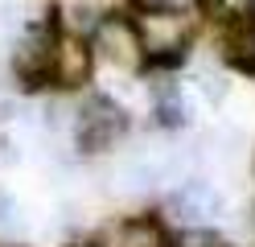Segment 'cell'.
Here are the masks:
<instances>
[{"mask_svg": "<svg viewBox=\"0 0 255 247\" xmlns=\"http://www.w3.org/2000/svg\"><path fill=\"white\" fill-rule=\"evenodd\" d=\"M136 33H140V49L152 62H177L185 58L189 41H194V16L185 8H140L136 16Z\"/></svg>", "mask_w": 255, "mask_h": 247, "instance_id": "obj_1", "label": "cell"}, {"mask_svg": "<svg viewBox=\"0 0 255 247\" xmlns=\"http://www.w3.org/2000/svg\"><path fill=\"white\" fill-rule=\"evenodd\" d=\"M189 161L181 148H140V153L124 157L116 165V173H111V181H116L120 194H148L156 186H169V181L185 177Z\"/></svg>", "mask_w": 255, "mask_h": 247, "instance_id": "obj_2", "label": "cell"}, {"mask_svg": "<svg viewBox=\"0 0 255 247\" xmlns=\"http://www.w3.org/2000/svg\"><path fill=\"white\" fill-rule=\"evenodd\" d=\"M91 49L103 54V62L120 66V70H136L144 62V49H140V33H136V21L128 16H99L91 29Z\"/></svg>", "mask_w": 255, "mask_h": 247, "instance_id": "obj_3", "label": "cell"}, {"mask_svg": "<svg viewBox=\"0 0 255 247\" xmlns=\"http://www.w3.org/2000/svg\"><path fill=\"white\" fill-rule=\"evenodd\" d=\"M124 111L111 103V99H91V103L78 107V120H74V136L83 144V153H103L124 136Z\"/></svg>", "mask_w": 255, "mask_h": 247, "instance_id": "obj_4", "label": "cell"}, {"mask_svg": "<svg viewBox=\"0 0 255 247\" xmlns=\"http://www.w3.org/2000/svg\"><path fill=\"white\" fill-rule=\"evenodd\" d=\"M169 219L173 223H181V227H210L222 219V194L210 186V181H185V186H177L169 194Z\"/></svg>", "mask_w": 255, "mask_h": 247, "instance_id": "obj_5", "label": "cell"}, {"mask_svg": "<svg viewBox=\"0 0 255 247\" xmlns=\"http://www.w3.org/2000/svg\"><path fill=\"white\" fill-rule=\"evenodd\" d=\"M50 78L58 82V87H83V82L91 78V45L87 37H78V33L62 29L54 37V58H50Z\"/></svg>", "mask_w": 255, "mask_h": 247, "instance_id": "obj_6", "label": "cell"}, {"mask_svg": "<svg viewBox=\"0 0 255 247\" xmlns=\"http://www.w3.org/2000/svg\"><path fill=\"white\" fill-rule=\"evenodd\" d=\"M54 29H29L25 37L17 41V49H12V70H17V78L25 82V87H37L41 78H50V58H54Z\"/></svg>", "mask_w": 255, "mask_h": 247, "instance_id": "obj_7", "label": "cell"}, {"mask_svg": "<svg viewBox=\"0 0 255 247\" xmlns=\"http://www.w3.org/2000/svg\"><path fill=\"white\" fill-rule=\"evenodd\" d=\"M107 247H165V231L152 219H132V223L111 231Z\"/></svg>", "mask_w": 255, "mask_h": 247, "instance_id": "obj_8", "label": "cell"}, {"mask_svg": "<svg viewBox=\"0 0 255 247\" xmlns=\"http://www.w3.org/2000/svg\"><path fill=\"white\" fill-rule=\"evenodd\" d=\"M152 95H156V115H161L165 124H181L185 120V103H181V87L177 82H156Z\"/></svg>", "mask_w": 255, "mask_h": 247, "instance_id": "obj_9", "label": "cell"}, {"mask_svg": "<svg viewBox=\"0 0 255 247\" xmlns=\"http://www.w3.org/2000/svg\"><path fill=\"white\" fill-rule=\"evenodd\" d=\"M218 21H231V25H243L255 16V0H202Z\"/></svg>", "mask_w": 255, "mask_h": 247, "instance_id": "obj_10", "label": "cell"}, {"mask_svg": "<svg viewBox=\"0 0 255 247\" xmlns=\"http://www.w3.org/2000/svg\"><path fill=\"white\" fill-rule=\"evenodd\" d=\"M25 231V219H21V202L12 194H0V239H17Z\"/></svg>", "mask_w": 255, "mask_h": 247, "instance_id": "obj_11", "label": "cell"}, {"mask_svg": "<svg viewBox=\"0 0 255 247\" xmlns=\"http://www.w3.org/2000/svg\"><path fill=\"white\" fill-rule=\"evenodd\" d=\"M198 87L210 95V99H222V95H227V87H222V74H218V70H198Z\"/></svg>", "mask_w": 255, "mask_h": 247, "instance_id": "obj_12", "label": "cell"}, {"mask_svg": "<svg viewBox=\"0 0 255 247\" xmlns=\"http://www.w3.org/2000/svg\"><path fill=\"white\" fill-rule=\"evenodd\" d=\"M136 4H140V8H185V12H189L198 0H136Z\"/></svg>", "mask_w": 255, "mask_h": 247, "instance_id": "obj_13", "label": "cell"}]
</instances>
